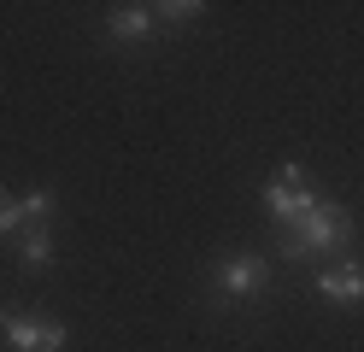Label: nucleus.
Returning a JSON list of instances; mask_svg holds the SVG:
<instances>
[{
  "label": "nucleus",
  "mask_w": 364,
  "mask_h": 352,
  "mask_svg": "<svg viewBox=\"0 0 364 352\" xmlns=\"http://www.w3.org/2000/svg\"><path fill=\"white\" fill-rule=\"evenodd\" d=\"M317 294L335 299V305H358V299H364V270H358V265H329V270H317Z\"/></svg>",
  "instance_id": "5"
},
{
  "label": "nucleus",
  "mask_w": 364,
  "mask_h": 352,
  "mask_svg": "<svg viewBox=\"0 0 364 352\" xmlns=\"http://www.w3.org/2000/svg\"><path fill=\"white\" fill-rule=\"evenodd\" d=\"M18 258H24L30 270H48V265H53V235H48V223H24V235H18Z\"/></svg>",
  "instance_id": "6"
},
{
  "label": "nucleus",
  "mask_w": 364,
  "mask_h": 352,
  "mask_svg": "<svg viewBox=\"0 0 364 352\" xmlns=\"http://www.w3.org/2000/svg\"><path fill=\"white\" fill-rule=\"evenodd\" d=\"M353 241V211L341 200H317V211H306L300 223L282 229V258H311V252H341Z\"/></svg>",
  "instance_id": "1"
},
{
  "label": "nucleus",
  "mask_w": 364,
  "mask_h": 352,
  "mask_svg": "<svg viewBox=\"0 0 364 352\" xmlns=\"http://www.w3.org/2000/svg\"><path fill=\"white\" fill-rule=\"evenodd\" d=\"M0 335L12 341V352H59L65 346V323H36V317L0 311Z\"/></svg>",
  "instance_id": "4"
},
{
  "label": "nucleus",
  "mask_w": 364,
  "mask_h": 352,
  "mask_svg": "<svg viewBox=\"0 0 364 352\" xmlns=\"http://www.w3.org/2000/svg\"><path fill=\"white\" fill-rule=\"evenodd\" d=\"M317 200H323V194L311 188V176L300 171V164H282V171L264 182V211H270L282 229H288V223H300L306 211H317Z\"/></svg>",
  "instance_id": "2"
},
{
  "label": "nucleus",
  "mask_w": 364,
  "mask_h": 352,
  "mask_svg": "<svg viewBox=\"0 0 364 352\" xmlns=\"http://www.w3.org/2000/svg\"><path fill=\"white\" fill-rule=\"evenodd\" d=\"M112 36H124V41H141L153 30V6H112Z\"/></svg>",
  "instance_id": "7"
},
{
  "label": "nucleus",
  "mask_w": 364,
  "mask_h": 352,
  "mask_svg": "<svg viewBox=\"0 0 364 352\" xmlns=\"http://www.w3.org/2000/svg\"><path fill=\"white\" fill-rule=\"evenodd\" d=\"M24 223H30L24 218V200H12L6 188H0V235H24Z\"/></svg>",
  "instance_id": "8"
},
{
  "label": "nucleus",
  "mask_w": 364,
  "mask_h": 352,
  "mask_svg": "<svg viewBox=\"0 0 364 352\" xmlns=\"http://www.w3.org/2000/svg\"><path fill=\"white\" fill-rule=\"evenodd\" d=\"M218 282V294H230V299H259L264 294V282H270V258H223V265L212 270Z\"/></svg>",
  "instance_id": "3"
},
{
  "label": "nucleus",
  "mask_w": 364,
  "mask_h": 352,
  "mask_svg": "<svg viewBox=\"0 0 364 352\" xmlns=\"http://www.w3.org/2000/svg\"><path fill=\"white\" fill-rule=\"evenodd\" d=\"M48 211H53V194H48V188L24 194V218H30V223H48Z\"/></svg>",
  "instance_id": "9"
},
{
  "label": "nucleus",
  "mask_w": 364,
  "mask_h": 352,
  "mask_svg": "<svg viewBox=\"0 0 364 352\" xmlns=\"http://www.w3.org/2000/svg\"><path fill=\"white\" fill-rule=\"evenodd\" d=\"M159 18H171V23H188V18H200V0H165V6H153Z\"/></svg>",
  "instance_id": "10"
}]
</instances>
